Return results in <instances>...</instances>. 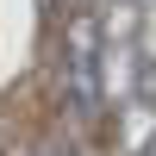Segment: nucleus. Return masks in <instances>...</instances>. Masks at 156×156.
Returning <instances> with one entry per match:
<instances>
[{
	"instance_id": "nucleus-1",
	"label": "nucleus",
	"mask_w": 156,
	"mask_h": 156,
	"mask_svg": "<svg viewBox=\"0 0 156 156\" xmlns=\"http://www.w3.org/2000/svg\"><path fill=\"white\" fill-rule=\"evenodd\" d=\"M56 44H50V94H56L62 119L75 131H94L106 119V100H100V6H69L56 19Z\"/></svg>"
},
{
	"instance_id": "nucleus-2",
	"label": "nucleus",
	"mask_w": 156,
	"mask_h": 156,
	"mask_svg": "<svg viewBox=\"0 0 156 156\" xmlns=\"http://www.w3.org/2000/svg\"><path fill=\"white\" fill-rule=\"evenodd\" d=\"M25 156H87V150H81V131L62 119V125H50V131H37Z\"/></svg>"
},
{
	"instance_id": "nucleus-3",
	"label": "nucleus",
	"mask_w": 156,
	"mask_h": 156,
	"mask_svg": "<svg viewBox=\"0 0 156 156\" xmlns=\"http://www.w3.org/2000/svg\"><path fill=\"white\" fill-rule=\"evenodd\" d=\"M131 156H156V137H144V144H137V150H131Z\"/></svg>"
}]
</instances>
